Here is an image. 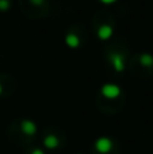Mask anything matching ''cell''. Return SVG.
I'll return each mask as SVG.
<instances>
[{"label": "cell", "mask_w": 153, "mask_h": 154, "mask_svg": "<svg viewBox=\"0 0 153 154\" xmlns=\"http://www.w3.org/2000/svg\"><path fill=\"white\" fill-rule=\"evenodd\" d=\"M100 93L102 96H105L106 99H117L121 96L122 93V89L119 85L117 84H113V82H107V84H103L102 88H100Z\"/></svg>", "instance_id": "obj_1"}, {"label": "cell", "mask_w": 153, "mask_h": 154, "mask_svg": "<svg viewBox=\"0 0 153 154\" xmlns=\"http://www.w3.org/2000/svg\"><path fill=\"white\" fill-rule=\"evenodd\" d=\"M113 146L114 143L108 137H100V138H98L95 141V149L100 154H108L113 150Z\"/></svg>", "instance_id": "obj_2"}, {"label": "cell", "mask_w": 153, "mask_h": 154, "mask_svg": "<svg viewBox=\"0 0 153 154\" xmlns=\"http://www.w3.org/2000/svg\"><path fill=\"white\" fill-rule=\"evenodd\" d=\"M20 128H22V133H23L24 135H27V137L35 135V134H37V130H38V128H37V125H35L33 120H30V119L22 120Z\"/></svg>", "instance_id": "obj_3"}, {"label": "cell", "mask_w": 153, "mask_h": 154, "mask_svg": "<svg viewBox=\"0 0 153 154\" xmlns=\"http://www.w3.org/2000/svg\"><path fill=\"white\" fill-rule=\"evenodd\" d=\"M111 64L117 72H123L125 70V57L122 54H113L111 56Z\"/></svg>", "instance_id": "obj_4"}, {"label": "cell", "mask_w": 153, "mask_h": 154, "mask_svg": "<svg viewBox=\"0 0 153 154\" xmlns=\"http://www.w3.org/2000/svg\"><path fill=\"white\" fill-rule=\"evenodd\" d=\"M111 35H113V27L110 24H103L98 30V38L102 41H107L108 38H111Z\"/></svg>", "instance_id": "obj_5"}, {"label": "cell", "mask_w": 153, "mask_h": 154, "mask_svg": "<svg viewBox=\"0 0 153 154\" xmlns=\"http://www.w3.org/2000/svg\"><path fill=\"white\" fill-rule=\"evenodd\" d=\"M65 43H67L68 48L76 49L80 46V39H79V37L75 32H69V34H67V37H65Z\"/></svg>", "instance_id": "obj_6"}, {"label": "cell", "mask_w": 153, "mask_h": 154, "mask_svg": "<svg viewBox=\"0 0 153 154\" xmlns=\"http://www.w3.org/2000/svg\"><path fill=\"white\" fill-rule=\"evenodd\" d=\"M43 145H45L46 149L49 150H54L60 146V141L56 135H48L45 139H43Z\"/></svg>", "instance_id": "obj_7"}, {"label": "cell", "mask_w": 153, "mask_h": 154, "mask_svg": "<svg viewBox=\"0 0 153 154\" xmlns=\"http://www.w3.org/2000/svg\"><path fill=\"white\" fill-rule=\"evenodd\" d=\"M140 61H141V65H144V66H148V68L153 66V56L149 53L142 54L140 57Z\"/></svg>", "instance_id": "obj_8"}, {"label": "cell", "mask_w": 153, "mask_h": 154, "mask_svg": "<svg viewBox=\"0 0 153 154\" xmlns=\"http://www.w3.org/2000/svg\"><path fill=\"white\" fill-rule=\"evenodd\" d=\"M10 5H11L10 0H0V11H8Z\"/></svg>", "instance_id": "obj_9"}, {"label": "cell", "mask_w": 153, "mask_h": 154, "mask_svg": "<svg viewBox=\"0 0 153 154\" xmlns=\"http://www.w3.org/2000/svg\"><path fill=\"white\" fill-rule=\"evenodd\" d=\"M30 2H31L33 4H35V5H41V4H43L45 0H30Z\"/></svg>", "instance_id": "obj_10"}, {"label": "cell", "mask_w": 153, "mask_h": 154, "mask_svg": "<svg viewBox=\"0 0 153 154\" xmlns=\"http://www.w3.org/2000/svg\"><path fill=\"white\" fill-rule=\"evenodd\" d=\"M31 154H45V152H43L42 149H34L31 152Z\"/></svg>", "instance_id": "obj_11"}, {"label": "cell", "mask_w": 153, "mask_h": 154, "mask_svg": "<svg viewBox=\"0 0 153 154\" xmlns=\"http://www.w3.org/2000/svg\"><path fill=\"white\" fill-rule=\"evenodd\" d=\"M100 2H102L103 4H113V3H115L117 0H100Z\"/></svg>", "instance_id": "obj_12"}, {"label": "cell", "mask_w": 153, "mask_h": 154, "mask_svg": "<svg viewBox=\"0 0 153 154\" xmlns=\"http://www.w3.org/2000/svg\"><path fill=\"white\" fill-rule=\"evenodd\" d=\"M0 93H2V85H0Z\"/></svg>", "instance_id": "obj_13"}]
</instances>
